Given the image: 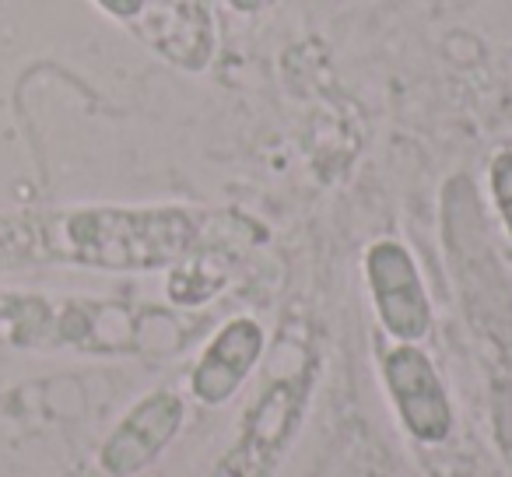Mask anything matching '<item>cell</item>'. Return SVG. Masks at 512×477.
Here are the masks:
<instances>
[{
    "label": "cell",
    "instance_id": "9c48e42d",
    "mask_svg": "<svg viewBox=\"0 0 512 477\" xmlns=\"http://www.w3.org/2000/svg\"><path fill=\"white\" fill-rule=\"evenodd\" d=\"M165 36L158 39V50L169 43V36H179L176 46V64L200 67L211 57V15L204 11V0H169L165 8Z\"/></svg>",
    "mask_w": 512,
    "mask_h": 477
},
{
    "label": "cell",
    "instance_id": "7a4b0ae2",
    "mask_svg": "<svg viewBox=\"0 0 512 477\" xmlns=\"http://www.w3.org/2000/svg\"><path fill=\"white\" fill-rule=\"evenodd\" d=\"M46 264L95 271H158L197 246V218L183 207H64L43 211Z\"/></svg>",
    "mask_w": 512,
    "mask_h": 477
},
{
    "label": "cell",
    "instance_id": "ba28073f",
    "mask_svg": "<svg viewBox=\"0 0 512 477\" xmlns=\"http://www.w3.org/2000/svg\"><path fill=\"white\" fill-rule=\"evenodd\" d=\"M60 306L39 295L0 292V344L11 348H43L57 344Z\"/></svg>",
    "mask_w": 512,
    "mask_h": 477
},
{
    "label": "cell",
    "instance_id": "4fadbf2b",
    "mask_svg": "<svg viewBox=\"0 0 512 477\" xmlns=\"http://www.w3.org/2000/svg\"><path fill=\"white\" fill-rule=\"evenodd\" d=\"M235 11H242V15H253V11H260L267 4V0H228Z\"/></svg>",
    "mask_w": 512,
    "mask_h": 477
},
{
    "label": "cell",
    "instance_id": "30bf717a",
    "mask_svg": "<svg viewBox=\"0 0 512 477\" xmlns=\"http://www.w3.org/2000/svg\"><path fill=\"white\" fill-rule=\"evenodd\" d=\"M46 264V228L43 211L0 214V271Z\"/></svg>",
    "mask_w": 512,
    "mask_h": 477
},
{
    "label": "cell",
    "instance_id": "3957f363",
    "mask_svg": "<svg viewBox=\"0 0 512 477\" xmlns=\"http://www.w3.org/2000/svg\"><path fill=\"white\" fill-rule=\"evenodd\" d=\"M309 397V376L281 379L246 411L239 439L214 463L211 477H271L278 460L285 456L302 407Z\"/></svg>",
    "mask_w": 512,
    "mask_h": 477
},
{
    "label": "cell",
    "instance_id": "8fae6325",
    "mask_svg": "<svg viewBox=\"0 0 512 477\" xmlns=\"http://www.w3.org/2000/svg\"><path fill=\"white\" fill-rule=\"evenodd\" d=\"M491 197L512 235V151H498L491 162Z\"/></svg>",
    "mask_w": 512,
    "mask_h": 477
},
{
    "label": "cell",
    "instance_id": "5b68a950",
    "mask_svg": "<svg viewBox=\"0 0 512 477\" xmlns=\"http://www.w3.org/2000/svg\"><path fill=\"white\" fill-rule=\"evenodd\" d=\"M386 390H390L404 428L418 442H442L453 432V404L435 372L432 358L414 344H400L383 358Z\"/></svg>",
    "mask_w": 512,
    "mask_h": 477
},
{
    "label": "cell",
    "instance_id": "52a82bcc",
    "mask_svg": "<svg viewBox=\"0 0 512 477\" xmlns=\"http://www.w3.org/2000/svg\"><path fill=\"white\" fill-rule=\"evenodd\" d=\"M264 355V330L260 323L239 316V320H228L218 330L207 351L200 355L197 369L190 376L193 397L200 404H225L242 383L253 372L256 358Z\"/></svg>",
    "mask_w": 512,
    "mask_h": 477
},
{
    "label": "cell",
    "instance_id": "277c9868",
    "mask_svg": "<svg viewBox=\"0 0 512 477\" xmlns=\"http://www.w3.org/2000/svg\"><path fill=\"white\" fill-rule=\"evenodd\" d=\"M365 278H369L376 313L386 334L397 341L414 344L432 330V306H428L425 285L414 267V257L393 239L376 243L365 253Z\"/></svg>",
    "mask_w": 512,
    "mask_h": 477
},
{
    "label": "cell",
    "instance_id": "7c38bea8",
    "mask_svg": "<svg viewBox=\"0 0 512 477\" xmlns=\"http://www.w3.org/2000/svg\"><path fill=\"white\" fill-rule=\"evenodd\" d=\"M106 15L113 18H123V22H130V18H137L144 8H148V0H95Z\"/></svg>",
    "mask_w": 512,
    "mask_h": 477
},
{
    "label": "cell",
    "instance_id": "6da1fadb",
    "mask_svg": "<svg viewBox=\"0 0 512 477\" xmlns=\"http://www.w3.org/2000/svg\"><path fill=\"white\" fill-rule=\"evenodd\" d=\"M442 235L463 316L488 365L498 446L512 463V288L488 243L481 200L467 176H453L442 190Z\"/></svg>",
    "mask_w": 512,
    "mask_h": 477
},
{
    "label": "cell",
    "instance_id": "8992f818",
    "mask_svg": "<svg viewBox=\"0 0 512 477\" xmlns=\"http://www.w3.org/2000/svg\"><path fill=\"white\" fill-rule=\"evenodd\" d=\"M183 400L169 390H158L144 397L141 404L130 407V414L113 428V435L102 446L99 460L102 470L113 477L141 474L151 460H158L165 446L179 435L183 428Z\"/></svg>",
    "mask_w": 512,
    "mask_h": 477
}]
</instances>
